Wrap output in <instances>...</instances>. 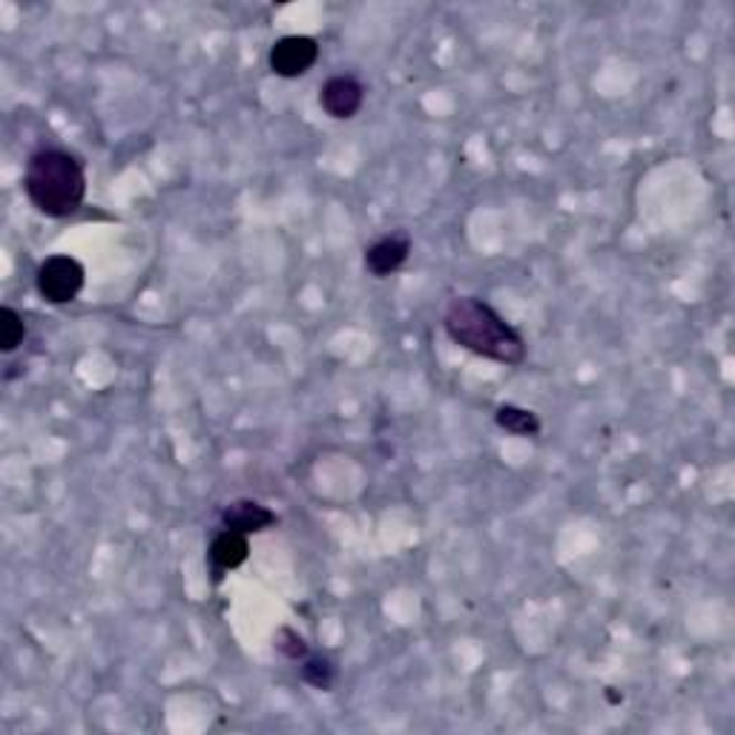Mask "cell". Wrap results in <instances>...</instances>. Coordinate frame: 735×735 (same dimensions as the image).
Masks as SVG:
<instances>
[{"label":"cell","instance_id":"6da1fadb","mask_svg":"<svg viewBox=\"0 0 735 735\" xmlns=\"http://www.w3.org/2000/svg\"><path fill=\"white\" fill-rule=\"evenodd\" d=\"M443 328L449 339L477 357L500 365H521L526 359V339L512 328L489 302L477 296H454L445 307Z\"/></svg>","mask_w":735,"mask_h":735},{"label":"cell","instance_id":"7a4b0ae2","mask_svg":"<svg viewBox=\"0 0 735 735\" xmlns=\"http://www.w3.org/2000/svg\"><path fill=\"white\" fill-rule=\"evenodd\" d=\"M23 193L29 204L46 219H66L84 204V165L64 150L32 153L23 172Z\"/></svg>","mask_w":735,"mask_h":735},{"label":"cell","instance_id":"3957f363","mask_svg":"<svg viewBox=\"0 0 735 735\" xmlns=\"http://www.w3.org/2000/svg\"><path fill=\"white\" fill-rule=\"evenodd\" d=\"M84 264L72 256H50L38 267L35 276L38 293L50 305H70V302L78 300V293L84 291Z\"/></svg>","mask_w":735,"mask_h":735},{"label":"cell","instance_id":"277c9868","mask_svg":"<svg viewBox=\"0 0 735 735\" xmlns=\"http://www.w3.org/2000/svg\"><path fill=\"white\" fill-rule=\"evenodd\" d=\"M319 61V43L307 35H285L273 43L267 64L279 78H302Z\"/></svg>","mask_w":735,"mask_h":735},{"label":"cell","instance_id":"5b68a950","mask_svg":"<svg viewBox=\"0 0 735 735\" xmlns=\"http://www.w3.org/2000/svg\"><path fill=\"white\" fill-rule=\"evenodd\" d=\"M322 109L336 122H350L365 104V86L354 75H334L319 90Z\"/></svg>","mask_w":735,"mask_h":735},{"label":"cell","instance_id":"8992f818","mask_svg":"<svg viewBox=\"0 0 735 735\" xmlns=\"http://www.w3.org/2000/svg\"><path fill=\"white\" fill-rule=\"evenodd\" d=\"M408 253H411L408 233H388V237L377 239L371 248L365 250V271L377 279L391 276L393 271H400L406 264Z\"/></svg>","mask_w":735,"mask_h":735},{"label":"cell","instance_id":"52a82bcc","mask_svg":"<svg viewBox=\"0 0 735 735\" xmlns=\"http://www.w3.org/2000/svg\"><path fill=\"white\" fill-rule=\"evenodd\" d=\"M224 528H233V532H242V535H259L264 528L276 526L279 517L273 508L262 506L256 500H233L219 514Z\"/></svg>","mask_w":735,"mask_h":735},{"label":"cell","instance_id":"ba28073f","mask_svg":"<svg viewBox=\"0 0 735 735\" xmlns=\"http://www.w3.org/2000/svg\"><path fill=\"white\" fill-rule=\"evenodd\" d=\"M250 557V543L248 535L233 532V528H222L219 535L210 543V564L216 569V578H222L224 571H233Z\"/></svg>","mask_w":735,"mask_h":735},{"label":"cell","instance_id":"9c48e42d","mask_svg":"<svg viewBox=\"0 0 735 735\" xmlns=\"http://www.w3.org/2000/svg\"><path fill=\"white\" fill-rule=\"evenodd\" d=\"M494 422H497L503 431H508V434L517 437L540 434V420H537L535 411H528V408L521 406H500L497 414H494Z\"/></svg>","mask_w":735,"mask_h":735},{"label":"cell","instance_id":"30bf717a","mask_svg":"<svg viewBox=\"0 0 735 735\" xmlns=\"http://www.w3.org/2000/svg\"><path fill=\"white\" fill-rule=\"evenodd\" d=\"M302 681L322 693H330L336 684V664L328 655L302 658Z\"/></svg>","mask_w":735,"mask_h":735},{"label":"cell","instance_id":"8fae6325","mask_svg":"<svg viewBox=\"0 0 735 735\" xmlns=\"http://www.w3.org/2000/svg\"><path fill=\"white\" fill-rule=\"evenodd\" d=\"M27 339V322L23 316L14 311V307H3L0 311V350L3 354H12L18 350Z\"/></svg>","mask_w":735,"mask_h":735},{"label":"cell","instance_id":"7c38bea8","mask_svg":"<svg viewBox=\"0 0 735 735\" xmlns=\"http://www.w3.org/2000/svg\"><path fill=\"white\" fill-rule=\"evenodd\" d=\"M276 650L282 652L285 658H291V661H302V658L311 655V652H307L305 638H302L300 632L291 627H282L276 632Z\"/></svg>","mask_w":735,"mask_h":735}]
</instances>
